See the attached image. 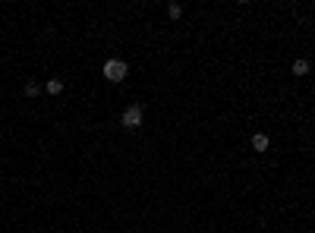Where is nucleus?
<instances>
[{
    "mask_svg": "<svg viewBox=\"0 0 315 233\" xmlns=\"http://www.w3.org/2000/svg\"><path fill=\"white\" fill-rule=\"evenodd\" d=\"M101 73H104V79H107V82H123V79H126V73H130V66H126V60L110 57V60H104Z\"/></svg>",
    "mask_w": 315,
    "mask_h": 233,
    "instance_id": "obj_1",
    "label": "nucleus"
},
{
    "mask_svg": "<svg viewBox=\"0 0 315 233\" xmlns=\"http://www.w3.org/2000/svg\"><path fill=\"white\" fill-rule=\"evenodd\" d=\"M142 120H145V110H142V104H130V107L123 110V117H120V126H123V129H139Z\"/></svg>",
    "mask_w": 315,
    "mask_h": 233,
    "instance_id": "obj_2",
    "label": "nucleus"
},
{
    "mask_svg": "<svg viewBox=\"0 0 315 233\" xmlns=\"http://www.w3.org/2000/svg\"><path fill=\"white\" fill-rule=\"evenodd\" d=\"M252 148H255V151H268V148H271V139H268L265 133H255V136H252Z\"/></svg>",
    "mask_w": 315,
    "mask_h": 233,
    "instance_id": "obj_3",
    "label": "nucleus"
},
{
    "mask_svg": "<svg viewBox=\"0 0 315 233\" xmlns=\"http://www.w3.org/2000/svg\"><path fill=\"white\" fill-rule=\"evenodd\" d=\"M45 92H47V94H60V92H63V79H50V82L45 85Z\"/></svg>",
    "mask_w": 315,
    "mask_h": 233,
    "instance_id": "obj_4",
    "label": "nucleus"
},
{
    "mask_svg": "<svg viewBox=\"0 0 315 233\" xmlns=\"http://www.w3.org/2000/svg\"><path fill=\"white\" fill-rule=\"evenodd\" d=\"M25 94H29V98H38V94H41V85H38L35 79H32V82H25Z\"/></svg>",
    "mask_w": 315,
    "mask_h": 233,
    "instance_id": "obj_5",
    "label": "nucleus"
},
{
    "mask_svg": "<svg viewBox=\"0 0 315 233\" xmlns=\"http://www.w3.org/2000/svg\"><path fill=\"white\" fill-rule=\"evenodd\" d=\"M309 73V63H306V60H296L293 63V76H306Z\"/></svg>",
    "mask_w": 315,
    "mask_h": 233,
    "instance_id": "obj_6",
    "label": "nucleus"
},
{
    "mask_svg": "<svg viewBox=\"0 0 315 233\" xmlns=\"http://www.w3.org/2000/svg\"><path fill=\"white\" fill-rule=\"evenodd\" d=\"M167 16H170V19H180V16H183V6H180V3H170V6H167Z\"/></svg>",
    "mask_w": 315,
    "mask_h": 233,
    "instance_id": "obj_7",
    "label": "nucleus"
}]
</instances>
